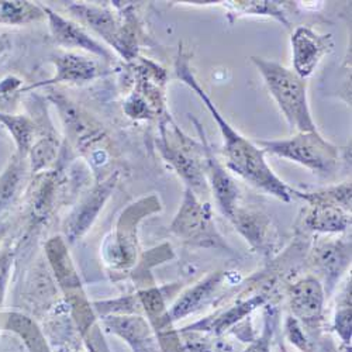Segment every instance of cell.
I'll use <instances>...</instances> for the list:
<instances>
[{
  "mask_svg": "<svg viewBox=\"0 0 352 352\" xmlns=\"http://www.w3.org/2000/svg\"><path fill=\"white\" fill-rule=\"evenodd\" d=\"M175 72L185 85L200 98L203 104L206 106L216 120L221 137H223V154L227 158V166L236 175L248 182L251 186L265 192L285 203H289L292 199V189L275 175L272 168L265 160V153L259 146L250 141L247 137L241 135L234 129L226 117L219 111L216 104L210 100L208 94L201 89V86L196 80L190 63L189 55L185 52L184 47L179 45V52L176 56Z\"/></svg>",
  "mask_w": 352,
  "mask_h": 352,
  "instance_id": "obj_1",
  "label": "cell"
},
{
  "mask_svg": "<svg viewBox=\"0 0 352 352\" xmlns=\"http://www.w3.org/2000/svg\"><path fill=\"white\" fill-rule=\"evenodd\" d=\"M251 61L265 80L268 91L276 100L287 124L299 130V133L316 131L307 102L306 79L300 78L295 71L265 58L251 56Z\"/></svg>",
  "mask_w": 352,
  "mask_h": 352,
  "instance_id": "obj_2",
  "label": "cell"
},
{
  "mask_svg": "<svg viewBox=\"0 0 352 352\" xmlns=\"http://www.w3.org/2000/svg\"><path fill=\"white\" fill-rule=\"evenodd\" d=\"M255 144L263 153L296 162L318 175H331L340 164L338 146L322 138L317 130L286 140H259Z\"/></svg>",
  "mask_w": 352,
  "mask_h": 352,
  "instance_id": "obj_3",
  "label": "cell"
},
{
  "mask_svg": "<svg viewBox=\"0 0 352 352\" xmlns=\"http://www.w3.org/2000/svg\"><path fill=\"white\" fill-rule=\"evenodd\" d=\"M166 130L164 122L161 123V140L158 150L164 160L176 170L195 195L209 192L206 178V155H204L203 142L197 144L186 137L176 124L168 120Z\"/></svg>",
  "mask_w": 352,
  "mask_h": 352,
  "instance_id": "obj_4",
  "label": "cell"
},
{
  "mask_svg": "<svg viewBox=\"0 0 352 352\" xmlns=\"http://www.w3.org/2000/svg\"><path fill=\"white\" fill-rule=\"evenodd\" d=\"M169 228L176 237L190 245L216 250L228 248L213 221L212 206L209 203H201L189 188H185L182 204Z\"/></svg>",
  "mask_w": 352,
  "mask_h": 352,
  "instance_id": "obj_5",
  "label": "cell"
},
{
  "mask_svg": "<svg viewBox=\"0 0 352 352\" xmlns=\"http://www.w3.org/2000/svg\"><path fill=\"white\" fill-rule=\"evenodd\" d=\"M68 9L82 23L103 37V40L107 41L127 61H131L137 56V40L133 27L127 23L124 24L119 21L111 10L95 5L80 3L69 5Z\"/></svg>",
  "mask_w": 352,
  "mask_h": 352,
  "instance_id": "obj_6",
  "label": "cell"
},
{
  "mask_svg": "<svg viewBox=\"0 0 352 352\" xmlns=\"http://www.w3.org/2000/svg\"><path fill=\"white\" fill-rule=\"evenodd\" d=\"M190 120L195 123L196 130L201 138L203 146H204V155H206V178L209 188L213 192V196L216 199V203L219 209L227 219H231L234 212L237 210L240 206V188L237 182L234 181L230 172L220 164V161L216 158L210 144L206 140V135H204V130L200 126V123L195 119V117H190Z\"/></svg>",
  "mask_w": 352,
  "mask_h": 352,
  "instance_id": "obj_7",
  "label": "cell"
},
{
  "mask_svg": "<svg viewBox=\"0 0 352 352\" xmlns=\"http://www.w3.org/2000/svg\"><path fill=\"white\" fill-rule=\"evenodd\" d=\"M155 210H160V201L155 196H150L131 204L123 213L119 223V231H117L116 241L110 245L109 251H106V256L110 263H114L117 267L130 265L135 256L134 227L140 221L141 216H144L145 213H153Z\"/></svg>",
  "mask_w": 352,
  "mask_h": 352,
  "instance_id": "obj_8",
  "label": "cell"
},
{
  "mask_svg": "<svg viewBox=\"0 0 352 352\" xmlns=\"http://www.w3.org/2000/svg\"><path fill=\"white\" fill-rule=\"evenodd\" d=\"M293 71L300 78H309L320 61L334 48L331 34H318L309 27H298L290 37Z\"/></svg>",
  "mask_w": 352,
  "mask_h": 352,
  "instance_id": "obj_9",
  "label": "cell"
},
{
  "mask_svg": "<svg viewBox=\"0 0 352 352\" xmlns=\"http://www.w3.org/2000/svg\"><path fill=\"white\" fill-rule=\"evenodd\" d=\"M117 179H119V172H114V175L111 173L109 178L98 184L69 216L65 224V234L69 241L74 243L89 230V227L94 224L100 210L103 209L107 199L110 197L111 192L114 190Z\"/></svg>",
  "mask_w": 352,
  "mask_h": 352,
  "instance_id": "obj_10",
  "label": "cell"
},
{
  "mask_svg": "<svg viewBox=\"0 0 352 352\" xmlns=\"http://www.w3.org/2000/svg\"><path fill=\"white\" fill-rule=\"evenodd\" d=\"M324 300V286L316 276H306L289 289L290 310L298 321L307 326H314L321 320Z\"/></svg>",
  "mask_w": 352,
  "mask_h": 352,
  "instance_id": "obj_11",
  "label": "cell"
},
{
  "mask_svg": "<svg viewBox=\"0 0 352 352\" xmlns=\"http://www.w3.org/2000/svg\"><path fill=\"white\" fill-rule=\"evenodd\" d=\"M43 9L45 12V19L50 24L51 34L58 44L65 48H79L87 51L94 55H98L99 58H103L106 61L111 60V52L100 43L94 40L79 24L55 13L50 8Z\"/></svg>",
  "mask_w": 352,
  "mask_h": 352,
  "instance_id": "obj_12",
  "label": "cell"
},
{
  "mask_svg": "<svg viewBox=\"0 0 352 352\" xmlns=\"http://www.w3.org/2000/svg\"><path fill=\"white\" fill-rule=\"evenodd\" d=\"M54 103L60 109L68 135L76 144L78 148L82 151H89L95 144L102 141L103 130L91 116L83 113L61 95L54 98Z\"/></svg>",
  "mask_w": 352,
  "mask_h": 352,
  "instance_id": "obj_13",
  "label": "cell"
},
{
  "mask_svg": "<svg viewBox=\"0 0 352 352\" xmlns=\"http://www.w3.org/2000/svg\"><path fill=\"white\" fill-rule=\"evenodd\" d=\"M313 265L324 278L327 290L331 292L341 275L351 265V241H329L313 251Z\"/></svg>",
  "mask_w": 352,
  "mask_h": 352,
  "instance_id": "obj_14",
  "label": "cell"
},
{
  "mask_svg": "<svg viewBox=\"0 0 352 352\" xmlns=\"http://www.w3.org/2000/svg\"><path fill=\"white\" fill-rule=\"evenodd\" d=\"M50 61L55 67V75L45 82L33 85L32 87L56 85L63 82L86 83L89 80H94L100 75V69L96 61L78 54H69V52L58 54L51 56Z\"/></svg>",
  "mask_w": 352,
  "mask_h": 352,
  "instance_id": "obj_15",
  "label": "cell"
},
{
  "mask_svg": "<svg viewBox=\"0 0 352 352\" xmlns=\"http://www.w3.org/2000/svg\"><path fill=\"white\" fill-rule=\"evenodd\" d=\"M224 279V272H214L200 280L199 283H196L193 287L188 289L168 311L170 320H182L189 314H193L195 311L200 310L203 306H206L216 295L217 290L221 287Z\"/></svg>",
  "mask_w": 352,
  "mask_h": 352,
  "instance_id": "obj_16",
  "label": "cell"
},
{
  "mask_svg": "<svg viewBox=\"0 0 352 352\" xmlns=\"http://www.w3.org/2000/svg\"><path fill=\"white\" fill-rule=\"evenodd\" d=\"M306 214L305 226L316 232L337 234L345 231L351 224L346 210L330 203H313Z\"/></svg>",
  "mask_w": 352,
  "mask_h": 352,
  "instance_id": "obj_17",
  "label": "cell"
},
{
  "mask_svg": "<svg viewBox=\"0 0 352 352\" xmlns=\"http://www.w3.org/2000/svg\"><path fill=\"white\" fill-rule=\"evenodd\" d=\"M45 252L60 285L68 290L79 289L80 279L75 271L65 241L61 237L51 239L45 245Z\"/></svg>",
  "mask_w": 352,
  "mask_h": 352,
  "instance_id": "obj_18",
  "label": "cell"
},
{
  "mask_svg": "<svg viewBox=\"0 0 352 352\" xmlns=\"http://www.w3.org/2000/svg\"><path fill=\"white\" fill-rule=\"evenodd\" d=\"M230 220L252 247L259 248L267 241L265 239L271 227L267 214H263L259 210L244 209L239 206Z\"/></svg>",
  "mask_w": 352,
  "mask_h": 352,
  "instance_id": "obj_19",
  "label": "cell"
},
{
  "mask_svg": "<svg viewBox=\"0 0 352 352\" xmlns=\"http://www.w3.org/2000/svg\"><path fill=\"white\" fill-rule=\"evenodd\" d=\"M45 19L43 6L21 0H0V24L25 25Z\"/></svg>",
  "mask_w": 352,
  "mask_h": 352,
  "instance_id": "obj_20",
  "label": "cell"
},
{
  "mask_svg": "<svg viewBox=\"0 0 352 352\" xmlns=\"http://www.w3.org/2000/svg\"><path fill=\"white\" fill-rule=\"evenodd\" d=\"M0 123H2L13 135V140L17 146V155L24 158L30 153L33 146L34 123L25 116L6 113H0Z\"/></svg>",
  "mask_w": 352,
  "mask_h": 352,
  "instance_id": "obj_21",
  "label": "cell"
},
{
  "mask_svg": "<svg viewBox=\"0 0 352 352\" xmlns=\"http://www.w3.org/2000/svg\"><path fill=\"white\" fill-rule=\"evenodd\" d=\"M24 158L16 154L0 176V213L16 199L24 179Z\"/></svg>",
  "mask_w": 352,
  "mask_h": 352,
  "instance_id": "obj_22",
  "label": "cell"
},
{
  "mask_svg": "<svg viewBox=\"0 0 352 352\" xmlns=\"http://www.w3.org/2000/svg\"><path fill=\"white\" fill-rule=\"evenodd\" d=\"M292 195H295L298 197L305 199L310 204L313 203H330L336 204V206L349 212L351 210V182H342L341 185L337 186H330L327 189H321L316 192H299V190H293Z\"/></svg>",
  "mask_w": 352,
  "mask_h": 352,
  "instance_id": "obj_23",
  "label": "cell"
},
{
  "mask_svg": "<svg viewBox=\"0 0 352 352\" xmlns=\"http://www.w3.org/2000/svg\"><path fill=\"white\" fill-rule=\"evenodd\" d=\"M224 8L234 16H272L286 27L289 21L283 12L285 2H223Z\"/></svg>",
  "mask_w": 352,
  "mask_h": 352,
  "instance_id": "obj_24",
  "label": "cell"
},
{
  "mask_svg": "<svg viewBox=\"0 0 352 352\" xmlns=\"http://www.w3.org/2000/svg\"><path fill=\"white\" fill-rule=\"evenodd\" d=\"M265 302V296L263 295H256L245 302H241L239 305H236L234 307L228 309L227 311H224L223 314H220L212 324L210 329L216 333H221L226 329H228L230 326H232L234 322L240 321L241 318H244L247 314H250L252 310H255L259 305H262Z\"/></svg>",
  "mask_w": 352,
  "mask_h": 352,
  "instance_id": "obj_25",
  "label": "cell"
},
{
  "mask_svg": "<svg viewBox=\"0 0 352 352\" xmlns=\"http://www.w3.org/2000/svg\"><path fill=\"white\" fill-rule=\"evenodd\" d=\"M58 154V144L55 140L50 137H44L38 140L33 146L28 155H30V169L33 173L43 172L48 166H51Z\"/></svg>",
  "mask_w": 352,
  "mask_h": 352,
  "instance_id": "obj_26",
  "label": "cell"
},
{
  "mask_svg": "<svg viewBox=\"0 0 352 352\" xmlns=\"http://www.w3.org/2000/svg\"><path fill=\"white\" fill-rule=\"evenodd\" d=\"M334 327L344 344H351V282L345 286L340 305L337 306Z\"/></svg>",
  "mask_w": 352,
  "mask_h": 352,
  "instance_id": "obj_27",
  "label": "cell"
},
{
  "mask_svg": "<svg viewBox=\"0 0 352 352\" xmlns=\"http://www.w3.org/2000/svg\"><path fill=\"white\" fill-rule=\"evenodd\" d=\"M10 267H12V255L9 252H3L0 255V302L3 299V292L8 283Z\"/></svg>",
  "mask_w": 352,
  "mask_h": 352,
  "instance_id": "obj_28",
  "label": "cell"
},
{
  "mask_svg": "<svg viewBox=\"0 0 352 352\" xmlns=\"http://www.w3.org/2000/svg\"><path fill=\"white\" fill-rule=\"evenodd\" d=\"M245 352H270L268 341L265 340H258L254 344L250 345V348Z\"/></svg>",
  "mask_w": 352,
  "mask_h": 352,
  "instance_id": "obj_29",
  "label": "cell"
},
{
  "mask_svg": "<svg viewBox=\"0 0 352 352\" xmlns=\"http://www.w3.org/2000/svg\"><path fill=\"white\" fill-rule=\"evenodd\" d=\"M9 48V40L3 36H0V55H2L5 51Z\"/></svg>",
  "mask_w": 352,
  "mask_h": 352,
  "instance_id": "obj_30",
  "label": "cell"
},
{
  "mask_svg": "<svg viewBox=\"0 0 352 352\" xmlns=\"http://www.w3.org/2000/svg\"><path fill=\"white\" fill-rule=\"evenodd\" d=\"M2 234H3V227H0V239H2Z\"/></svg>",
  "mask_w": 352,
  "mask_h": 352,
  "instance_id": "obj_31",
  "label": "cell"
}]
</instances>
